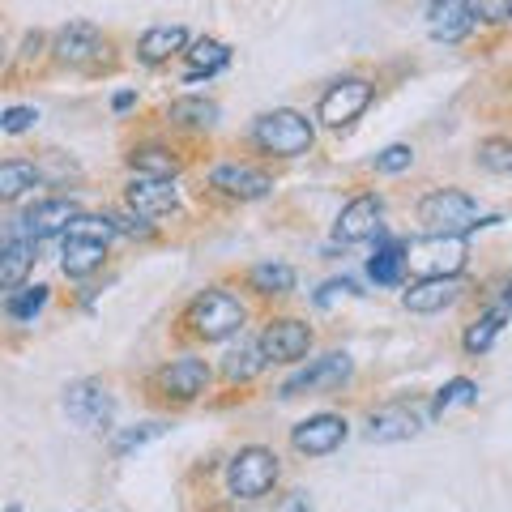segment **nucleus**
I'll return each instance as SVG.
<instances>
[{
  "mask_svg": "<svg viewBox=\"0 0 512 512\" xmlns=\"http://www.w3.org/2000/svg\"><path fill=\"white\" fill-rule=\"evenodd\" d=\"M419 222L431 235H470L474 227H495L500 214H483L478 201L461 188H436L419 201Z\"/></svg>",
  "mask_w": 512,
  "mask_h": 512,
  "instance_id": "obj_1",
  "label": "nucleus"
},
{
  "mask_svg": "<svg viewBox=\"0 0 512 512\" xmlns=\"http://www.w3.org/2000/svg\"><path fill=\"white\" fill-rule=\"evenodd\" d=\"M188 329H192V338H201V342H227L235 338L239 329H244V303H239L231 291H201L197 299L188 303Z\"/></svg>",
  "mask_w": 512,
  "mask_h": 512,
  "instance_id": "obj_2",
  "label": "nucleus"
},
{
  "mask_svg": "<svg viewBox=\"0 0 512 512\" xmlns=\"http://www.w3.org/2000/svg\"><path fill=\"white\" fill-rule=\"evenodd\" d=\"M312 120L299 116L291 107H278V111H265L261 120L252 124V141L261 146L265 154L274 158H299L312 150Z\"/></svg>",
  "mask_w": 512,
  "mask_h": 512,
  "instance_id": "obj_3",
  "label": "nucleus"
},
{
  "mask_svg": "<svg viewBox=\"0 0 512 512\" xmlns=\"http://www.w3.org/2000/svg\"><path fill=\"white\" fill-rule=\"evenodd\" d=\"M470 244L466 235H423L406 244V269H414L419 278H457L466 269Z\"/></svg>",
  "mask_w": 512,
  "mask_h": 512,
  "instance_id": "obj_4",
  "label": "nucleus"
},
{
  "mask_svg": "<svg viewBox=\"0 0 512 512\" xmlns=\"http://www.w3.org/2000/svg\"><path fill=\"white\" fill-rule=\"evenodd\" d=\"M278 457L269 453V448L261 444H248V448H239V453L231 457V466H227V487L235 500H261V495L274 491L278 483Z\"/></svg>",
  "mask_w": 512,
  "mask_h": 512,
  "instance_id": "obj_5",
  "label": "nucleus"
},
{
  "mask_svg": "<svg viewBox=\"0 0 512 512\" xmlns=\"http://www.w3.org/2000/svg\"><path fill=\"white\" fill-rule=\"evenodd\" d=\"M64 414L82 427V431H107L111 419H116V397L107 393L103 380H73L69 389H64Z\"/></svg>",
  "mask_w": 512,
  "mask_h": 512,
  "instance_id": "obj_6",
  "label": "nucleus"
},
{
  "mask_svg": "<svg viewBox=\"0 0 512 512\" xmlns=\"http://www.w3.org/2000/svg\"><path fill=\"white\" fill-rule=\"evenodd\" d=\"M77 214H82V210H77V201H69V197L35 201L22 218H13L9 239H35V244H39V239H47V235H60Z\"/></svg>",
  "mask_w": 512,
  "mask_h": 512,
  "instance_id": "obj_7",
  "label": "nucleus"
},
{
  "mask_svg": "<svg viewBox=\"0 0 512 512\" xmlns=\"http://www.w3.org/2000/svg\"><path fill=\"white\" fill-rule=\"evenodd\" d=\"M367 103H372V86H367L363 77H342V82H333L325 94H320L316 116L329 128H346L350 120L363 116Z\"/></svg>",
  "mask_w": 512,
  "mask_h": 512,
  "instance_id": "obj_8",
  "label": "nucleus"
},
{
  "mask_svg": "<svg viewBox=\"0 0 512 512\" xmlns=\"http://www.w3.org/2000/svg\"><path fill=\"white\" fill-rule=\"evenodd\" d=\"M256 350H261L265 363H299L312 350V329L303 325V320H291V316L269 320Z\"/></svg>",
  "mask_w": 512,
  "mask_h": 512,
  "instance_id": "obj_9",
  "label": "nucleus"
},
{
  "mask_svg": "<svg viewBox=\"0 0 512 512\" xmlns=\"http://www.w3.org/2000/svg\"><path fill=\"white\" fill-rule=\"evenodd\" d=\"M350 436V423L342 414H312L291 427V448L303 457H329L333 448H342Z\"/></svg>",
  "mask_w": 512,
  "mask_h": 512,
  "instance_id": "obj_10",
  "label": "nucleus"
},
{
  "mask_svg": "<svg viewBox=\"0 0 512 512\" xmlns=\"http://www.w3.org/2000/svg\"><path fill=\"white\" fill-rule=\"evenodd\" d=\"M107 56V39L99 35V26L90 22H69L56 35V60L69 69H94Z\"/></svg>",
  "mask_w": 512,
  "mask_h": 512,
  "instance_id": "obj_11",
  "label": "nucleus"
},
{
  "mask_svg": "<svg viewBox=\"0 0 512 512\" xmlns=\"http://www.w3.org/2000/svg\"><path fill=\"white\" fill-rule=\"evenodd\" d=\"M350 380V355L346 350H329V355L312 359L303 372H295L282 384V397H299V393H316V389H338Z\"/></svg>",
  "mask_w": 512,
  "mask_h": 512,
  "instance_id": "obj_12",
  "label": "nucleus"
},
{
  "mask_svg": "<svg viewBox=\"0 0 512 512\" xmlns=\"http://www.w3.org/2000/svg\"><path fill=\"white\" fill-rule=\"evenodd\" d=\"M419 431H423L419 410L406 402H393L367 414V440L372 444H402V440H414Z\"/></svg>",
  "mask_w": 512,
  "mask_h": 512,
  "instance_id": "obj_13",
  "label": "nucleus"
},
{
  "mask_svg": "<svg viewBox=\"0 0 512 512\" xmlns=\"http://www.w3.org/2000/svg\"><path fill=\"white\" fill-rule=\"evenodd\" d=\"M154 380L167 397H175V402H192V397H201L210 389V367H205V359L184 355V359H171Z\"/></svg>",
  "mask_w": 512,
  "mask_h": 512,
  "instance_id": "obj_14",
  "label": "nucleus"
},
{
  "mask_svg": "<svg viewBox=\"0 0 512 512\" xmlns=\"http://www.w3.org/2000/svg\"><path fill=\"white\" fill-rule=\"evenodd\" d=\"M380 218H384V201L376 197V192H363V197L342 205L333 235H338L342 244H359V239H372L380 231Z\"/></svg>",
  "mask_w": 512,
  "mask_h": 512,
  "instance_id": "obj_15",
  "label": "nucleus"
},
{
  "mask_svg": "<svg viewBox=\"0 0 512 512\" xmlns=\"http://www.w3.org/2000/svg\"><path fill=\"white\" fill-rule=\"evenodd\" d=\"M128 210L137 218H163L180 205V192H175L171 180H154V175H133V184L124 192Z\"/></svg>",
  "mask_w": 512,
  "mask_h": 512,
  "instance_id": "obj_16",
  "label": "nucleus"
},
{
  "mask_svg": "<svg viewBox=\"0 0 512 512\" xmlns=\"http://www.w3.org/2000/svg\"><path fill=\"white\" fill-rule=\"evenodd\" d=\"M210 184L222 192V197H235V201H256L265 197L269 188H274V180H269L265 171L256 167H244V163H222L210 171Z\"/></svg>",
  "mask_w": 512,
  "mask_h": 512,
  "instance_id": "obj_17",
  "label": "nucleus"
},
{
  "mask_svg": "<svg viewBox=\"0 0 512 512\" xmlns=\"http://www.w3.org/2000/svg\"><path fill=\"white\" fill-rule=\"evenodd\" d=\"M35 261H39V244H35V239H5V244H0V295L26 286Z\"/></svg>",
  "mask_w": 512,
  "mask_h": 512,
  "instance_id": "obj_18",
  "label": "nucleus"
},
{
  "mask_svg": "<svg viewBox=\"0 0 512 512\" xmlns=\"http://www.w3.org/2000/svg\"><path fill=\"white\" fill-rule=\"evenodd\" d=\"M461 291H466V282H461V278H419L402 295V303H406L410 312H423L427 316V312H444L448 303H457Z\"/></svg>",
  "mask_w": 512,
  "mask_h": 512,
  "instance_id": "obj_19",
  "label": "nucleus"
},
{
  "mask_svg": "<svg viewBox=\"0 0 512 512\" xmlns=\"http://www.w3.org/2000/svg\"><path fill=\"white\" fill-rule=\"evenodd\" d=\"M470 26H474V18L466 13L461 0H431V9H427V35L436 39V43H461V39L470 35Z\"/></svg>",
  "mask_w": 512,
  "mask_h": 512,
  "instance_id": "obj_20",
  "label": "nucleus"
},
{
  "mask_svg": "<svg viewBox=\"0 0 512 512\" xmlns=\"http://www.w3.org/2000/svg\"><path fill=\"white\" fill-rule=\"evenodd\" d=\"M103 261H107V244H99V239H82V235H64L60 269L69 278H90L94 269H103Z\"/></svg>",
  "mask_w": 512,
  "mask_h": 512,
  "instance_id": "obj_21",
  "label": "nucleus"
},
{
  "mask_svg": "<svg viewBox=\"0 0 512 512\" xmlns=\"http://www.w3.org/2000/svg\"><path fill=\"white\" fill-rule=\"evenodd\" d=\"M184 47H188V30L184 26H150L146 35H141V43H137V56L146 64H163L175 52H184Z\"/></svg>",
  "mask_w": 512,
  "mask_h": 512,
  "instance_id": "obj_22",
  "label": "nucleus"
},
{
  "mask_svg": "<svg viewBox=\"0 0 512 512\" xmlns=\"http://www.w3.org/2000/svg\"><path fill=\"white\" fill-rule=\"evenodd\" d=\"M367 274H372L380 286H397L406 278V244L402 239H380L372 261H367Z\"/></svg>",
  "mask_w": 512,
  "mask_h": 512,
  "instance_id": "obj_23",
  "label": "nucleus"
},
{
  "mask_svg": "<svg viewBox=\"0 0 512 512\" xmlns=\"http://www.w3.org/2000/svg\"><path fill=\"white\" fill-rule=\"evenodd\" d=\"M39 184V167L30 158H0V205L26 197Z\"/></svg>",
  "mask_w": 512,
  "mask_h": 512,
  "instance_id": "obj_24",
  "label": "nucleus"
},
{
  "mask_svg": "<svg viewBox=\"0 0 512 512\" xmlns=\"http://www.w3.org/2000/svg\"><path fill=\"white\" fill-rule=\"evenodd\" d=\"M504 320H508V303H495L491 312H483V316H478L474 325L466 329V338H461V346H466L470 355H487V350H491V342L500 338Z\"/></svg>",
  "mask_w": 512,
  "mask_h": 512,
  "instance_id": "obj_25",
  "label": "nucleus"
},
{
  "mask_svg": "<svg viewBox=\"0 0 512 512\" xmlns=\"http://www.w3.org/2000/svg\"><path fill=\"white\" fill-rule=\"evenodd\" d=\"M184 56H188V77H210V73L231 64V47L218 43V39H197Z\"/></svg>",
  "mask_w": 512,
  "mask_h": 512,
  "instance_id": "obj_26",
  "label": "nucleus"
},
{
  "mask_svg": "<svg viewBox=\"0 0 512 512\" xmlns=\"http://www.w3.org/2000/svg\"><path fill=\"white\" fill-rule=\"evenodd\" d=\"M248 286H252L256 295H286V291H295V269L282 265V261L252 265L248 269Z\"/></svg>",
  "mask_w": 512,
  "mask_h": 512,
  "instance_id": "obj_27",
  "label": "nucleus"
},
{
  "mask_svg": "<svg viewBox=\"0 0 512 512\" xmlns=\"http://www.w3.org/2000/svg\"><path fill=\"white\" fill-rule=\"evenodd\" d=\"M128 167L137 175H154V180H175V171H180V158L163 146H141L128 154Z\"/></svg>",
  "mask_w": 512,
  "mask_h": 512,
  "instance_id": "obj_28",
  "label": "nucleus"
},
{
  "mask_svg": "<svg viewBox=\"0 0 512 512\" xmlns=\"http://www.w3.org/2000/svg\"><path fill=\"white\" fill-rule=\"evenodd\" d=\"M167 116L180 128H214L218 124V103H210V99H175Z\"/></svg>",
  "mask_w": 512,
  "mask_h": 512,
  "instance_id": "obj_29",
  "label": "nucleus"
},
{
  "mask_svg": "<svg viewBox=\"0 0 512 512\" xmlns=\"http://www.w3.org/2000/svg\"><path fill=\"white\" fill-rule=\"evenodd\" d=\"M265 367V359H261V350H256V342H239L231 355H227V363H222V376H227L231 384H244V380H252L256 372Z\"/></svg>",
  "mask_w": 512,
  "mask_h": 512,
  "instance_id": "obj_30",
  "label": "nucleus"
},
{
  "mask_svg": "<svg viewBox=\"0 0 512 512\" xmlns=\"http://www.w3.org/2000/svg\"><path fill=\"white\" fill-rule=\"evenodd\" d=\"M47 303V286H18V291L5 295V308L13 320H35Z\"/></svg>",
  "mask_w": 512,
  "mask_h": 512,
  "instance_id": "obj_31",
  "label": "nucleus"
},
{
  "mask_svg": "<svg viewBox=\"0 0 512 512\" xmlns=\"http://www.w3.org/2000/svg\"><path fill=\"white\" fill-rule=\"evenodd\" d=\"M478 402V384L466 380V376H457V380H448L444 389L436 393V402H431V414H444L448 406H474Z\"/></svg>",
  "mask_w": 512,
  "mask_h": 512,
  "instance_id": "obj_32",
  "label": "nucleus"
},
{
  "mask_svg": "<svg viewBox=\"0 0 512 512\" xmlns=\"http://www.w3.org/2000/svg\"><path fill=\"white\" fill-rule=\"evenodd\" d=\"M167 431V423H141V427H124L116 440H111V453L116 457H128L133 448H146L150 440H158Z\"/></svg>",
  "mask_w": 512,
  "mask_h": 512,
  "instance_id": "obj_33",
  "label": "nucleus"
},
{
  "mask_svg": "<svg viewBox=\"0 0 512 512\" xmlns=\"http://www.w3.org/2000/svg\"><path fill=\"white\" fill-rule=\"evenodd\" d=\"M64 235H82V239H99V244H111L116 227H111V214H77L69 227H64Z\"/></svg>",
  "mask_w": 512,
  "mask_h": 512,
  "instance_id": "obj_34",
  "label": "nucleus"
},
{
  "mask_svg": "<svg viewBox=\"0 0 512 512\" xmlns=\"http://www.w3.org/2000/svg\"><path fill=\"white\" fill-rule=\"evenodd\" d=\"M478 167H487L495 175H508L512 171V146L504 137H487L483 146H478Z\"/></svg>",
  "mask_w": 512,
  "mask_h": 512,
  "instance_id": "obj_35",
  "label": "nucleus"
},
{
  "mask_svg": "<svg viewBox=\"0 0 512 512\" xmlns=\"http://www.w3.org/2000/svg\"><path fill=\"white\" fill-rule=\"evenodd\" d=\"M470 18L487 22V26H504L512 18V0H461Z\"/></svg>",
  "mask_w": 512,
  "mask_h": 512,
  "instance_id": "obj_36",
  "label": "nucleus"
},
{
  "mask_svg": "<svg viewBox=\"0 0 512 512\" xmlns=\"http://www.w3.org/2000/svg\"><path fill=\"white\" fill-rule=\"evenodd\" d=\"M410 163H414V150H410V146H389V150L376 154V171H384V175L410 171Z\"/></svg>",
  "mask_w": 512,
  "mask_h": 512,
  "instance_id": "obj_37",
  "label": "nucleus"
},
{
  "mask_svg": "<svg viewBox=\"0 0 512 512\" xmlns=\"http://www.w3.org/2000/svg\"><path fill=\"white\" fill-rule=\"evenodd\" d=\"M35 120H39L35 107H9V111H0V128H5V133H26Z\"/></svg>",
  "mask_w": 512,
  "mask_h": 512,
  "instance_id": "obj_38",
  "label": "nucleus"
},
{
  "mask_svg": "<svg viewBox=\"0 0 512 512\" xmlns=\"http://www.w3.org/2000/svg\"><path fill=\"white\" fill-rule=\"evenodd\" d=\"M346 291H355V286H350V282H325V286H320V295H316V303H320V308H329V303L338 295H346Z\"/></svg>",
  "mask_w": 512,
  "mask_h": 512,
  "instance_id": "obj_39",
  "label": "nucleus"
},
{
  "mask_svg": "<svg viewBox=\"0 0 512 512\" xmlns=\"http://www.w3.org/2000/svg\"><path fill=\"white\" fill-rule=\"evenodd\" d=\"M137 103V94L133 90H124V94H116V111H128V107H133Z\"/></svg>",
  "mask_w": 512,
  "mask_h": 512,
  "instance_id": "obj_40",
  "label": "nucleus"
},
{
  "mask_svg": "<svg viewBox=\"0 0 512 512\" xmlns=\"http://www.w3.org/2000/svg\"><path fill=\"white\" fill-rule=\"evenodd\" d=\"M286 512H308V508H299V504H291V508H286Z\"/></svg>",
  "mask_w": 512,
  "mask_h": 512,
  "instance_id": "obj_41",
  "label": "nucleus"
},
{
  "mask_svg": "<svg viewBox=\"0 0 512 512\" xmlns=\"http://www.w3.org/2000/svg\"><path fill=\"white\" fill-rule=\"evenodd\" d=\"M0 60H5V43H0Z\"/></svg>",
  "mask_w": 512,
  "mask_h": 512,
  "instance_id": "obj_42",
  "label": "nucleus"
}]
</instances>
